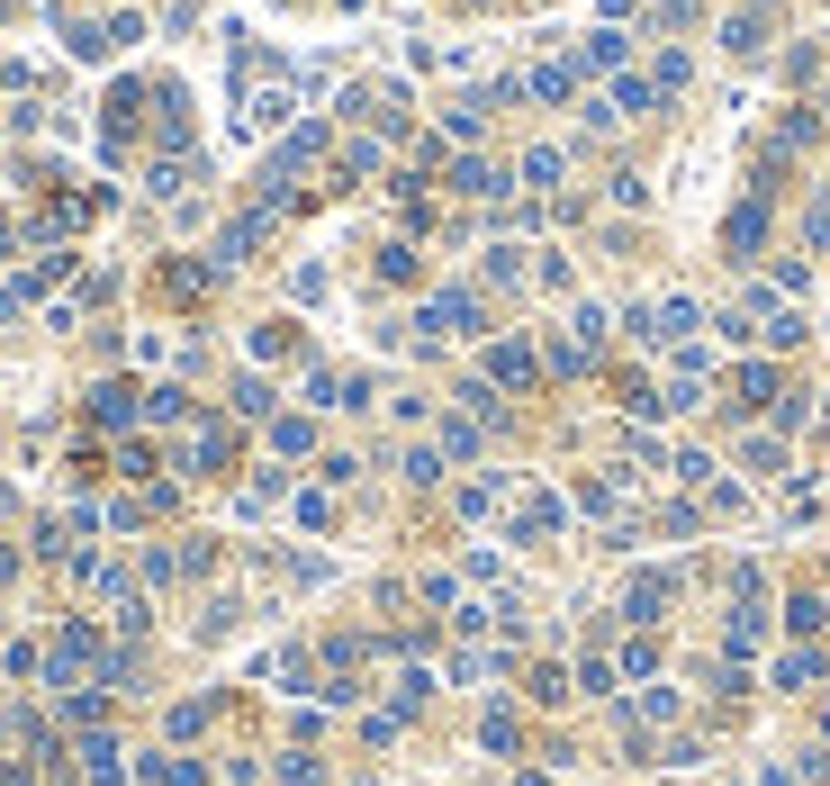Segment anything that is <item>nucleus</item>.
I'll return each mask as SVG.
<instances>
[{"label":"nucleus","mask_w":830,"mask_h":786,"mask_svg":"<svg viewBox=\"0 0 830 786\" xmlns=\"http://www.w3.org/2000/svg\"><path fill=\"white\" fill-rule=\"evenodd\" d=\"M524 181H533V190H550V181H560V154H550V145H541V154H524Z\"/></svg>","instance_id":"1"}]
</instances>
